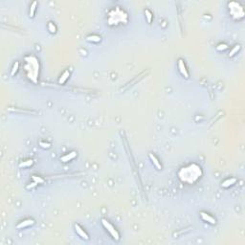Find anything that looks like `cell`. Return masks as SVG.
<instances>
[{
    "label": "cell",
    "mask_w": 245,
    "mask_h": 245,
    "mask_svg": "<svg viewBox=\"0 0 245 245\" xmlns=\"http://www.w3.org/2000/svg\"><path fill=\"white\" fill-rule=\"evenodd\" d=\"M202 174H203V172H202L201 168L195 163L181 168L180 170L178 172L179 179L184 183L188 184L195 183L201 177Z\"/></svg>",
    "instance_id": "6da1fadb"
},
{
    "label": "cell",
    "mask_w": 245,
    "mask_h": 245,
    "mask_svg": "<svg viewBox=\"0 0 245 245\" xmlns=\"http://www.w3.org/2000/svg\"><path fill=\"white\" fill-rule=\"evenodd\" d=\"M25 70H26L28 79L36 83L39 74V62L35 56H28L25 58Z\"/></svg>",
    "instance_id": "7a4b0ae2"
},
{
    "label": "cell",
    "mask_w": 245,
    "mask_h": 245,
    "mask_svg": "<svg viewBox=\"0 0 245 245\" xmlns=\"http://www.w3.org/2000/svg\"><path fill=\"white\" fill-rule=\"evenodd\" d=\"M127 15L124 10L120 9L119 7H117L116 9L111 10L109 13H108V18L107 22L108 24L113 26V25H118L122 23H127Z\"/></svg>",
    "instance_id": "3957f363"
},
{
    "label": "cell",
    "mask_w": 245,
    "mask_h": 245,
    "mask_svg": "<svg viewBox=\"0 0 245 245\" xmlns=\"http://www.w3.org/2000/svg\"><path fill=\"white\" fill-rule=\"evenodd\" d=\"M228 7H229L230 13L234 19L239 20V19H242L244 18L243 7H242L238 2H236V1L230 2V3L228 4Z\"/></svg>",
    "instance_id": "277c9868"
},
{
    "label": "cell",
    "mask_w": 245,
    "mask_h": 245,
    "mask_svg": "<svg viewBox=\"0 0 245 245\" xmlns=\"http://www.w3.org/2000/svg\"><path fill=\"white\" fill-rule=\"evenodd\" d=\"M102 226L105 228V230H106L107 232L110 234L111 236H112V238L115 239V240H120V234H119V232L116 230V228L114 227L109 221L104 218V219H102Z\"/></svg>",
    "instance_id": "5b68a950"
},
{
    "label": "cell",
    "mask_w": 245,
    "mask_h": 245,
    "mask_svg": "<svg viewBox=\"0 0 245 245\" xmlns=\"http://www.w3.org/2000/svg\"><path fill=\"white\" fill-rule=\"evenodd\" d=\"M178 68H179L180 73L182 74V76H183L184 78H186V79H189L190 74H189V72H188L186 64H185V62H184V61L182 59H178Z\"/></svg>",
    "instance_id": "8992f818"
},
{
    "label": "cell",
    "mask_w": 245,
    "mask_h": 245,
    "mask_svg": "<svg viewBox=\"0 0 245 245\" xmlns=\"http://www.w3.org/2000/svg\"><path fill=\"white\" fill-rule=\"evenodd\" d=\"M200 217L202 218V220H204L205 222H208L210 224H215L216 223V219L215 217H213L212 215H209V213H205V212H201L200 213Z\"/></svg>",
    "instance_id": "52a82bcc"
},
{
    "label": "cell",
    "mask_w": 245,
    "mask_h": 245,
    "mask_svg": "<svg viewBox=\"0 0 245 245\" xmlns=\"http://www.w3.org/2000/svg\"><path fill=\"white\" fill-rule=\"evenodd\" d=\"M75 230H76V233L78 234L81 238L85 239V240H88V239H89V236L87 235V233L85 232L79 224H75Z\"/></svg>",
    "instance_id": "ba28073f"
},
{
    "label": "cell",
    "mask_w": 245,
    "mask_h": 245,
    "mask_svg": "<svg viewBox=\"0 0 245 245\" xmlns=\"http://www.w3.org/2000/svg\"><path fill=\"white\" fill-rule=\"evenodd\" d=\"M35 224V220L34 219H31V218H28V219H25V220L19 222L16 228L18 229H22V228H25V227H29V226H32V225Z\"/></svg>",
    "instance_id": "9c48e42d"
},
{
    "label": "cell",
    "mask_w": 245,
    "mask_h": 245,
    "mask_svg": "<svg viewBox=\"0 0 245 245\" xmlns=\"http://www.w3.org/2000/svg\"><path fill=\"white\" fill-rule=\"evenodd\" d=\"M77 157V152L76 151H71L67 154H65L64 156L61 157V161L63 162V163H66V162H69L71 160H73L74 158Z\"/></svg>",
    "instance_id": "30bf717a"
},
{
    "label": "cell",
    "mask_w": 245,
    "mask_h": 245,
    "mask_svg": "<svg viewBox=\"0 0 245 245\" xmlns=\"http://www.w3.org/2000/svg\"><path fill=\"white\" fill-rule=\"evenodd\" d=\"M236 181H238V179L235 178V177H231V178H228L226 179V180H224L223 182L221 183V186L223 188H229L231 186H233L234 184L236 183Z\"/></svg>",
    "instance_id": "8fae6325"
},
{
    "label": "cell",
    "mask_w": 245,
    "mask_h": 245,
    "mask_svg": "<svg viewBox=\"0 0 245 245\" xmlns=\"http://www.w3.org/2000/svg\"><path fill=\"white\" fill-rule=\"evenodd\" d=\"M69 77H70V72H69V71H68V70H65L64 72L61 74V78H59V84H63V83H65V81H67Z\"/></svg>",
    "instance_id": "7c38bea8"
},
{
    "label": "cell",
    "mask_w": 245,
    "mask_h": 245,
    "mask_svg": "<svg viewBox=\"0 0 245 245\" xmlns=\"http://www.w3.org/2000/svg\"><path fill=\"white\" fill-rule=\"evenodd\" d=\"M149 158H150V160L152 161V163H153V165H154V166L157 168V170H162V165H161V163L160 162H159V160L157 158H156V156L155 155H153L152 153H149Z\"/></svg>",
    "instance_id": "4fadbf2b"
},
{
    "label": "cell",
    "mask_w": 245,
    "mask_h": 245,
    "mask_svg": "<svg viewBox=\"0 0 245 245\" xmlns=\"http://www.w3.org/2000/svg\"><path fill=\"white\" fill-rule=\"evenodd\" d=\"M86 40L90 42H100L102 40V38L97 35H90L86 38Z\"/></svg>",
    "instance_id": "5bb4252c"
},
{
    "label": "cell",
    "mask_w": 245,
    "mask_h": 245,
    "mask_svg": "<svg viewBox=\"0 0 245 245\" xmlns=\"http://www.w3.org/2000/svg\"><path fill=\"white\" fill-rule=\"evenodd\" d=\"M34 164V160L33 159H28L26 161H23L19 164V167L20 168H28V167H31L32 165Z\"/></svg>",
    "instance_id": "9a60e30c"
},
{
    "label": "cell",
    "mask_w": 245,
    "mask_h": 245,
    "mask_svg": "<svg viewBox=\"0 0 245 245\" xmlns=\"http://www.w3.org/2000/svg\"><path fill=\"white\" fill-rule=\"evenodd\" d=\"M36 6H38V2H36V1H34L33 3L31 4V6H30V13H29L31 18H34V16H35V12H36Z\"/></svg>",
    "instance_id": "2e32d148"
},
{
    "label": "cell",
    "mask_w": 245,
    "mask_h": 245,
    "mask_svg": "<svg viewBox=\"0 0 245 245\" xmlns=\"http://www.w3.org/2000/svg\"><path fill=\"white\" fill-rule=\"evenodd\" d=\"M239 50H240V45H238V44L235 45L233 49L230 51V53H229V57H230V58H232V57L235 56L236 54H238V52H239Z\"/></svg>",
    "instance_id": "e0dca14e"
},
{
    "label": "cell",
    "mask_w": 245,
    "mask_h": 245,
    "mask_svg": "<svg viewBox=\"0 0 245 245\" xmlns=\"http://www.w3.org/2000/svg\"><path fill=\"white\" fill-rule=\"evenodd\" d=\"M145 15H146V18H147V22H149V23H151V21H152V18H153V15H152V13L150 12L149 10H146L145 11Z\"/></svg>",
    "instance_id": "ac0fdd59"
},
{
    "label": "cell",
    "mask_w": 245,
    "mask_h": 245,
    "mask_svg": "<svg viewBox=\"0 0 245 245\" xmlns=\"http://www.w3.org/2000/svg\"><path fill=\"white\" fill-rule=\"evenodd\" d=\"M18 68H19V62L15 61V64H13V68H12V70H11V76H15L16 74V72L18 71Z\"/></svg>",
    "instance_id": "d6986e66"
},
{
    "label": "cell",
    "mask_w": 245,
    "mask_h": 245,
    "mask_svg": "<svg viewBox=\"0 0 245 245\" xmlns=\"http://www.w3.org/2000/svg\"><path fill=\"white\" fill-rule=\"evenodd\" d=\"M48 30L52 34H55L57 32V27L53 22H48Z\"/></svg>",
    "instance_id": "ffe728a7"
},
{
    "label": "cell",
    "mask_w": 245,
    "mask_h": 245,
    "mask_svg": "<svg viewBox=\"0 0 245 245\" xmlns=\"http://www.w3.org/2000/svg\"><path fill=\"white\" fill-rule=\"evenodd\" d=\"M32 179L35 182H36V183L38 184H42V183H44V179L43 178H41L40 176H38V175H33L32 176Z\"/></svg>",
    "instance_id": "44dd1931"
},
{
    "label": "cell",
    "mask_w": 245,
    "mask_h": 245,
    "mask_svg": "<svg viewBox=\"0 0 245 245\" xmlns=\"http://www.w3.org/2000/svg\"><path fill=\"white\" fill-rule=\"evenodd\" d=\"M228 47H229V46H228L226 43H220V44H218L217 46H216V50H217V51H224V50H226Z\"/></svg>",
    "instance_id": "7402d4cb"
},
{
    "label": "cell",
    "mask_w": 245,
    "mask_h": 245,
    "mask_svg": "<svg viewBox=\"0 0 245 245\" xmlns=\"http://www.w3.org/2000/svg\"><path fill=\"white\" fill-rule=\"evenodd\" d=\"M39 146L43 149H50L51 147V144L50 143H47V142H40L39 143Z\"/></svg>",
    "instance_id": "603a6c76"
},
{
    "label": "cell",
    "mask_w": 245,
    "mask_h": 245,
    "mask_svg": "<svg viewBox=\"0 0 245 245\" xmlns=\"http://www.w3.org/2000/svg\"><path fill=\"white\" fill-rule=\"evenodd\" d=\"M36 185H38V183H36V182H35V181H34L33 183H31L30 185H28V186H27V189H28V190H30V189H33V188H34V187H36Z\"/></svg>",
    "instance_id": "cb8c5ba5"
}]
</instances>
